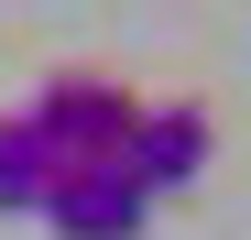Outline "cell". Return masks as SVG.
I'll return each instance as SVG.
<instances>
[{
  "instance_id": "6da1fadb",
  "label": "cell",
  "mask_w": 251,
  "mask_h": 240,
  "mask_svg": "<svg viewBox=\"0 0 251 240\" xmlns=\"http://www.w3.org/2000/svg\"><path fill=\"white\" fill-rule=\"evenodd\" d=\"M33 131H44V153L55 164H120V142H131V120H142V98L120 88V76H99V66H66V76H44L33 88Z\"/></svg>"
},
{
  "instance_id": "3957f363",
  "label": "cell",
  "mask_w": 251,
  "mask_h": 240,
  "mask_svg": "<svg viewBox=\"0 0 251 240\" xmlns=\"http://www.w3.org/2000/svg\"><path fill=\"white\" fill-rule=\"evenodd\" d=\"M207 153H219V120H207L197 98H142L131 142H120V164H131L153 196H175V186H197V175H207Z\"/></svg>"
},
{
  "instance_id": "277c9868",
  "label": "cell",
  "mask_w": 251,
  "mask_h": 240,
  "mask_svg": "<svg viewBox=\"0 0 251 240\" xmlns=\"http://www.w3.org/2000/svg\"><path fill=\"white\" fill-rule=\"evenodd\" d=\"M44 186H55V153H44V131L11 109V120H0V218H33Z\"/></svg>"
},
{
  "instance_id": "7a4b0ae2",
  "label": "cell",
  "mask_w": 251,
  "mask_h": 240,
  "mask_svg": "<svg viewBox=\"0 0 251 240\" xmlns=\"http://www.w3.org/2000/svg\"><path fill=\"white\" fill-rule=\"evenodd\" d=\"M33 218H44L55 240H142L153 186H142L131 164H55V186H44Z\"/></svg>"
}]
</instances>
